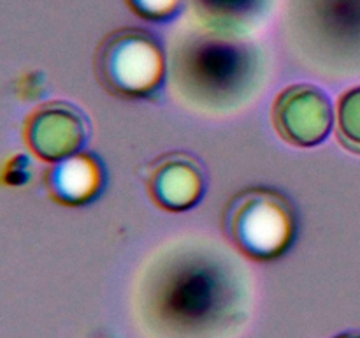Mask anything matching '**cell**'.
Listing matches in <instances>:
<instances>
[{"label":"cell","mask_w":360,"mask_h":338,"mask_svg":"<svg viewBox=\"0 0 360 338\" xmlns=\"http://www.w3.org/2000/svg\"><path fill=\"white\" fill-rule=\"evenodd\" d=\"M97 67L109 90L127 97H144L160 84L164 53L157 39L148 32L122 28L102 42Z\"/></svg>","instance_id":"cell-1"},{"label":"cell","mask_w":360,"mask_h":338,"mask_svg":"<svg viewBox=\"0 0 360 338\" xmlns=\"http://www.w3.org/2000/svg\"><path fill=\"white\" fill-rule=\"evenodd\" d=\"M227 227L245 252L259 259H271L290 245L294 215L290 204L278 194L250 190L232 203Z\"/></svg>","instance_id":"cell-2"},{"label":"cell","mask_w":360,"mask_h":338,"mask_svg":"<svg viewBox=\"0 0 360 338\" xmlns=\"http://www.w3.org/2000/svg\"><path fill=\"white\" fill-rule=\"evenodd\" d=\"M273 120L285 141L297 146H315L330 132L333 106L313 84H294L278 95Z\"/></svg>","instance_id":"cell-3"},{"label":"cell","mask_w":360,"mask_h":338,"mask_svg":"<svg viewBox=\"0 0 360 338\" xmlns=\"http://www.w3.org/2000/svg\"><path fill=\"white\" fill-rule=\"evenodd\" d=\"M88 127L79 111L65 104H51L32 116L28 143L48 161L72 157L86 139Z\"/></svg>","instance_id":"cell-4"},{"label":"cell","mask_w":360,"mask_h":338,"mask_svg":"<svg viewBox=\"0 0 360 338\" xmlns=\"http://www.w3.org/2000/svg\"><path fill=\"white\" fill-rule=\"evenodd\" d=\"M204 178L188 157H169L153 169L150 178L151 196L160 206L172 211L188 210L199 201Z\"/></svg>","instance_id":"cell-5"},{"label":"cell","mask_w":360,"mask_h":338,"mask_svg":"<svg viewBox=\"0 0 360 338\" xmlns=\"http://www.w3.org/2000/svg\"><path fill=\"white\" fill-rule=\"evenodd\" d=\"M102 173L97 162L88 155L67 157L53 169L49 185L56 199L67 204H79L98 192Z\"/></svg>","instance_id":"cell-6"},{"label":"cell","mask_w":360,"mask_h":338,"mask_svg":"<svg viewBox=\"0 0 360 338\" xmlns=\"http://www.w3.org/2000/svg\"><path fill=\"white\" fill-rule=\"evenodd\" d=\"M259 2L260 0H197L202 13L217 25L236 23L252 16L259 9Z\"/></svg>","instance_id":"cell-7"},{"label":"cell","mask_w":360,"mask_h":338,"mask_svg":"<svg viewBox=\"0 0 360 338\" xmlns=\"http://www.w3.org/2000/svg\"><path fill=\"white\" fill-rule=\"evenodd\" d=\"M340 132L354 146L360 148V87L347 92L338 108Z\"/></svg>","instance_id":"cell-8"},{"label":"cell","mask_w":360,"mask_h":338,"mask_svg":"<svg viewBox=\"0 0 360 338\" xmlns=\"http://www.w3.org/2000/svg\"><path fill=\"white\" fill-rule=\"evenodd\" d=\"M130 7L136 11L139 16L146 20H169L178 13L181 0H127Z\"/></svg>","instance_id":"cell-9"},{"label":"cell","mask_w":360,"mask_h":338,"mask_svg":"<svg viewBox=\"0 0 360 338\" xmlns=\"http://www.w3.org/2000/svg\"><path fill=\"white\" fill-rule=\"evenodd\" d=\"M334 338H360V334H352V333H345V334H340V337H334Z\"/></svg>","instance_id":"cell-10"}]
</instances>
